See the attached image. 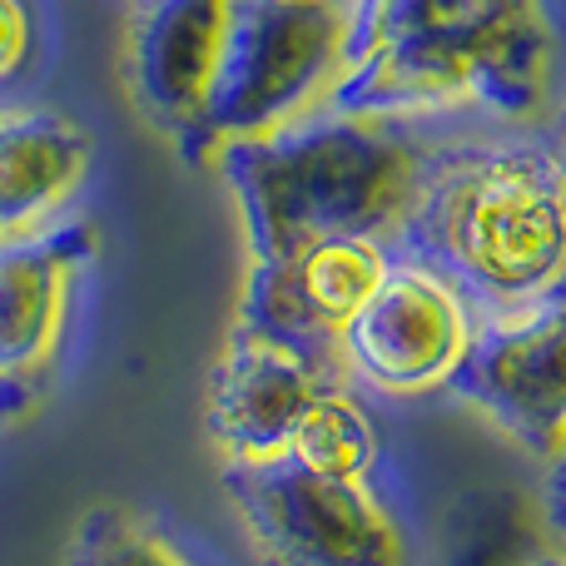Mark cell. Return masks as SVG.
Returning a JSON list of instances; mask_svg holds the SVG:
<instances>
[{
	"instance_id": "6da1fadb",
	"label": "cell",
	"mask_w": 566,
	"mask_h": 566,
	"mask_svg": "<svg viewBox=\"0 0 566 566\" xmlns=\"http://www.w3.org/2000/svg\"><path fill=\"white\" fill-rule=\"evenodd\" d=\"M557 75L547 0H353L348 65L328 109L428 119L488 109L537 119Z\"/></svg>"
},
{
	"instance_id": "7a4b0ae2",
	"label": "cell",
	"mask_w": 566,
	"mask_h": 566,
	"mask_svg": "<svg viewBox=\"0 0 566 566\" xmlns=\"http://www.w3.org/2000/svg\"><path fill=\"white\" fill-rule=\"evenodd\" d=\"M392 254L418 259L488 313L566 283V159L537 139L438 145Z\"/></svg>"
},
{
	"instance_id": "3957f363",
	"label": "cell",
	"mask_w": 566,
	"mask_h": 566,
	"mask_svg": "<svg viewBox=\"0 0 566 566\" xmlns=\"http://www.w3.org/2000/svg\"><path fill=\"white\" fill-rule=\"evenodd\" d=\"M432 149L412 119L318 109L279 135L224 145L214 169L239 205L249 264H274L338 234L398 244Z\"/></svg>"
},
{
	"instance_id": "277c9868",
	"label": "cell",
	"mask_w": 566,
	"mask_h": 566,
	"mask_svg": "<svg viewBox=\"0 0 566 566\" xmlns=\"http://www.w3.org/2000/svg\"><path fill=\"white\" fill-rule=\"evenodd\" d=\"M348 15L353 0L343 6L239 0L205 115L179 155L189 165H214L224 145L279 135L328 109L333 85L348 65Z\"/></svg>"
},
{
	"instance_id": "5b68a950",
	"label": "cell",
	"mask_w": 566,
	"mask_h": 566,
	"mask_svg": "<svg viewBox=\"0 0 566 566\" xmlns=\"http://www.w3.org/2000/svg\"><path fill=\"white\" fill-rule=\"evenodd\" d=\"M229 507L264 566H408V537L378 482L274 462H224Z\"/></svg>"
},
{
	"instance_id": "8992f818",
	"label": "cell",
	"mask_w": 566,
	"mask_h": 566,
	"mask_svg": "<svg viewBox=\"0 0 566 566\" xmlns=\"http://www.w3.org/2000/svg\"><path fill=\"white\" fill-rule=\"evenodd\" d=\"M478 333V308L418 259H392L373 298L338 333L343 378L378 398L452 388Z\"/></svg>"
},
{
	"instance_id": "52a82bcc",
	"label": "cell",
	"mask_w": 566,
	"mask_h": 566,
	"mask_svg": "<svg viewBox=\"0 0 566 566\" xmlns=\"http://www.w3.org/2000/svg\"><path fill=\"white\" fill-rule=\"evenodd\" d=\"M448 392L547 462L566 442V283L478 318L468 363Z\"/></svg>"
},
{
	"instance_id": "ba28073f",
	"label": "cell",
	"mask_w": 566,
	"mask_h": 566,
	"mask_svg": "<svg viewBox=\"0 0 566 566\" xmlns=\"http://www.w3.org/2000/svg\"><path fill=\"white\" fill-rule=\"evenodd\" d=\"M333 382H348L338 353L303 348L279 333L234 323L214 373H209V442L224 462L289 458L293 428Z\"/></svg>"
},
{
	"instance_id": "9c48e42d",
	"label": "cell",
	"mask_w": 566,
	"mask_h": 566,
	"mask_svg": "<svg viewBox=\"0 0 566 566\" xmlns=\"http://www.w3.org/2000/svg\"><path fill=\"white\" fill-rule=\"evenodd\" d=\"M95 224H50L0 244V422L20 418L40 392L65 338L75 283L95 264Z\"/></svg>"
},
{
	"instance_id": "30bf717a",
	"label": "cell",
	"mask_w": 566,
	"mask_h": 566,
	"mask_svg": "<svg viewBox=\"0 0 566 566\" xmlns=\"http://www.w3.org/2000/svg\"><path fill=\"white\" fill-rule=\"evenodd\" d=\"M392 259L398 254L382 239L338 234L303 244L298 254L274 259V264H249L234 323L279 333V338H293L303 348L338 353V333L373 298Z\"/></svg>"
},
{
	"instance_id": "8fae6325",
	"label": "cell",
	"mask_w": 566,
	"mask_h": 566,
	"mask_svg": "<svg viewBox=\"0 0 566 566\" xmlns=\"http://www.w3.org/2000/svg\"><path fill=\"white\" fill-rule=\"evenodd\" d=\"M239 0H139L125 35V85L175 145L195 135Z\"/></svg>"
},
{
	"instance_id": "7c38bea8",
	"label": "cell",
	"mask_w": 566,
	"mask_h": 566,
	"mask_svg": "<svg viewBox=\"0 0 566 566\" xmlns=\"http://www.w3.org/2000/svg\"><path fill=\"white\" fill-rule=\"evenodd\" d=\"M90 135L60 109H0V244L50 229L90 179Z\"/></svg>"
},
{
	"instance_id": "4fadbf2b",
	"label": "cell",
	"mask_w": 566,
	"mask_h": 566,
	"mask_svg": "<svg viewBox=\"0 0 566 566\" xmlns=\"http://www.w3.org/2000/svg\"><path fill=\"white\" fill-rule=\"evenodd\" d=\"M289 458L298 468L318 472V478L338 482H378L382 468V438L373 412L363 408V398L348 382H333L293 428Z\"/></svg>"
},
{
	"instance_id": "5bb4252c",
	"label": "cell",
	"mask_w": 566,
	"mask_h": 566,
	"mask_svg": "<svg viewBox=\"0 0 566 566\" xmlns=\"http://www.w3.org/2000/svg\"><path fill=\"white\" fill-rule=\"evenodd\" d=\"M65 566H205L155 512L129 502H95L70 532Z\"/></svg>"
},
{
	"instance_id": "9a60e30c",
	"label": "cell",
	"mask_w": 566,
	"mask_h": 566,
	"mask_svg": "<svg viewBox=\"0 0 566 566\" xmlns=\"http://www.w3.org/2000/svg\"><path fill=\"white\" fill-rule=\"evenodd\" d=\"M35 55V20L25 0H0V85L20 75Z\"/></svg>"
},
{
	"instance_id": "2e32d148",
	"label": "cell",
	"mask_w": 566,
	"mask_h": 566,
	"mask_svg": "<svg viewBox=\"0 0 566 566\" xmlns=\"http://www.w3.org/2000/svg\"><path fill=\"white\" fill-rule=\"evenodd\" d=\"M542 527H547L552 557L566 562V442L547 458L542 472Z\"/></svg>"
},
{
	"instance_id": "e0dca14e",
	"label": "cell",
	"mask_w": 566,
	"mask_h": 566,
	"mask_svg": "<svg viewBox=\"0 0 566 566\" xmlns=\"http://www.w3.org/2000/svg\"><path fill=\"white\" fill-rule=\"evenodd\" d=\"M552 145H557V155L566 159V109H562V119H557V139H552Z\"/></svg>"
},
{
	"instance_id": "ac0fdd59",
	"label": "cell",
	"mask_w": 566,
	"mask_h": 566,
	"mask_svg": "<svg viewBox=\"0 0 566 566\" xmlns=\"http://www.w3.org/2000/svg\"><path fill=\"white\" fill-rule=\"evenodd\" d=\"M289 6H343V0H289Z\"/></svg>"
},
{
	"instance_id": "d6986e66",
	"label": "cell",
	"mask_w": 566,
	"mask_h": 566,
	"mask_svg": "<svg viewBox=\"0 0 566 566\" xmlns=\"http://www.w3.org/2000/svg\"><path fill=\"white\" fill-rule=\"evenodd\" d=\"M542 566H566V562H557V557H547V562H542Z\"/></svg>"
}]
</instances>
